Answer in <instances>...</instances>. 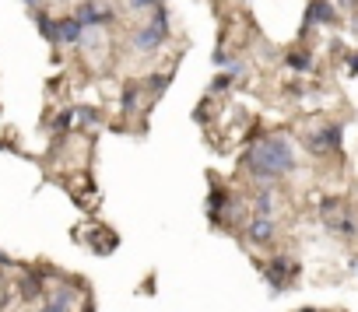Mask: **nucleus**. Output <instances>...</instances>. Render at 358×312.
I'll list each match as a JSON object with an SVG mask.
<instances>
[{"mask_svg": "<svg viewBox=\"0 0 358 312\" xmlns=\"http://www.w3.org/2000/svg\"><path fill=\"white\" fill-rule=\"evenodd\" d=\"M243 165L260 186H271L274 179L295 172V147L285 137H263L250 144V151L243 154Z\"/></svg>", "mask_w": 358, "mask_h": 312, "instance_id": "1", "label": "nucleus"}, {"mask_svg": "<svg viewBox=\"0 0 358 312\" xmlns=\"http://www.w3.org/2000/svg\"><path fill=\"white\" fill-rule=\"evenodd\" d=\"M320 217H323V225L331 228L334 235H341V239H351V235L358 232V221H355L351 207H344L341 200H326V204L320 207Z\"/></svg>", "mask_w": 358, "mask_h": 312, "instance_id": "2", "label": "nucleus"}, {"mask_svg": "<svg viewBox=\"0 0 358 312\" xmlns=\"http://www.w3.org/2000/svg\"><path fill=\"white\" fill-rule=\"evenodd\" d=\"M260 274H263V280H267V288H271L274 295H281V291L288 288V280L298 277V263H295L291 256H274V260L260 263Z\"/></svg>", "mask_w": 358, "mask_h": 312, "instance_id": "3", "label": "nucleus"}, {"mask_svg": "<svg viewBox=\"0 0 358 312\" xmlns=\"http://www.w3.org/2000/svg\"><path fill=\"white\" fill-rule=\"evenodd\" d=\"M165 32H169V28H162V25H144V28H137V32H134L130 46H134L137 53H155V49L162 46Z\"/></svg>", "mask_w": 358, "mask_h": 312, "instance_id": "4", "label": "nucleus"}, {"mask_svg": "<svg viewBox=\"0 0 358 312\" xmlns=\"http://www.w3.org/2000/svg\"><path fill=\"white\" fill-rule=\"evenodd\" d=\"M278 235V225H274V217H253V221L246 225V239L253 245H267Z\"/></svg>", "mask_w": 358, "mask_h": 312, "instance_id": "5", "label": "nucleus"}, {"mask_svg": "<svg viewBox=\"0 0 358 312\" xmlns=\"http://www.w3.org/2000/svg\"><path fill=\"white\" fill-rule=\"evenodd\" d=\"M84 28H102V25H109L112 21V11H106V8H95V4H88V0H84V4L77 8V14H74Z\"/></svg>", "mask_w": 358, "mask_h": 312, "instance_id": "6", "label": "nucleus"}, {"mask_svg": "<svg viewBox=\"0 0 358 312\" xmlns=\"http://www.w3.org/2000/svg\"><path fill=\"white\" fill-rule=\"evenodd\" d=\"M334 4H326V0H313L306 8V18H302V28H313V25H331L334 21Z\"/></svg>", "mask_w": 358, "mask_h": 312, "instance_id": "7", "label": "nucleus"}, {"mask_svg": "<svg viewBox=\"0 0 358 312\" xmlns=\"http://www.w3.org/2000/svg\"><path fill=\"white\" fill-rule=\"evenodd\" d=\"M309 147H313L316 154H323V151H334V147H341V123H331V127H326V130L313 134V137H309Z\"/></svg>", "mask_w": 358, "mask_h": 312, "instance_id": "8", "label": "nucleus"}, {"mask_svg": "<svg viewBox=\"0 0 358 312\" xmlns=\"http://www.w3.org/2000/svg\"><path fill=\"white\" fill-rule=\"evenodd\" d=\"M225 207H228V193H225V190H218V186L211 182V197H207V217H211V225H218L222 217L228 214Z\"/></svg>", "mask_w": 358, "mask_h": 312, "instance_id": "9", "label": "nucleus"}, {"mask_svg": "<svg viewBox=\"0 0 358 312\" xmlns=\"http://www.w3.org/2000/svg\"><path fill=\"white\" fill-rule=\"evenodd\" d=\"M60 21V43H67V46H81L84 39V25L77 18H56Z\"/></svg>", "mask_w": 358, "mask_h": 312, "instance_id": "10", "label": "nucleus"}, {"mask_svg": "<svg viewBox=\"0 0 358 312\" xmlns=\"http://www.w3.org/2000/svg\"><path fill=\"white\" fill-rule=\"evenodd\" d=\"M18 295H21L25 302H36V298L43 295V274H39V270H28V274L21 277V285H18Z\"/></svg>", "mask_w": 358, "mask_h": 312, "instance_id": "11", "label": "nucleus"}, {"mask_svg": "<svg viewBox=\"0 0 358 312\" xmlns=\"http://www.w3.org/2000/svg\"><path fill=\"white\" fill-rule=\"evenodd\" d=\"M36 25H39V32H43L46 43H53V46L60 43V21L56 18H49L46 11H36Z\"/></svg>", "mask_w": 358, "mask_h": 312, "instance_id": "12", "label": "nucleus"}, {"mask_svg": "<svg viewBox=\"0 0 358 312\" xmlns=\"http://www.w3.org/2000/svg\"><path fill=\"white\" fill-rule=\"evenodd\" d=\"M253 211H256V217H271L274 214V190H271V186H260V190H256Z\"/></svg>", "mask_w": 358, "mask_h": 312, "instance_id": "13", "label": "nucleus"}, {"mask_svg": "<svg viewBox=\"0 0 358 312\" xmlns=\"http://www.w3.org/2000/svg\"><path fill=\"white\" fill-rule=\"evenodd\" d=\"M74 298H77V291L71 288V285H60V288H53V305H64V309H71L74 305Z\"/></svg>", "mask_w": 358, "mask_h": 312, "instance_id": "14", "label": "nucleus"}, {"mask_svg": "<svg viewBox=\"0 0 358 312\" xmlns=\"http://www.w3.org/2000/svg\"><path fill=\"white\" fill-rule=\"evenodd\" d=\"M74 119H77V112H74V109H64V112H60V116L53 119V130H56V134L71 130V123H74Z\"/></svg>", "mask_w": 358, "mask_h": 312, "instance_id": "15", "label": "nucleus"}, {"mask_svg": "<svg viewBox=\"0 0 358 312\" xmlns=\"http://www.w3.org/2000/svg\"><path fill=\"white\" fill-rule=\"evenodd\" d=\"M285 64H288L291 71H309V67H313V60H309L306 53H288V60H285Z\"/></svg>", "mask_w": 358, "mask_h": 312, "instance_id": "16", "label": "nucleus"}, {"mask_svg": "<svg viewBox=\"0 0 358 312\" xmlns=\"http://www.w3.org/2000/svg\"><path fill=\"white\" fill-rule=\"evenodd\" d=\"M77 119L84 123V127H95V123H99V112H95L92 106H81V109H77Z\"/></svg>", "mask_w": 358, "mask_h": 312, "instance_id": "17", "label": "nucleus"}, {"mask_svg": "<svg viewBox=\"0 0 358 312\" xmlns=\"http://www.w3.org/2000/svg\"><path fill=\"white\" fill-rule=\"evenodd\" d=\"M228 84H232V74H228V71H225V74H218V77L211 81V95H215V91H225Z\"/></svg>", "mask_w": 358, "mask_h": 312, "instance_id": "18", "label": "nucleus"}, {"mask_svg": "<svg viewBox=\"0 0 358 312\" xmlns=\"http://www.w3.org/2000/svg\"><path fill=\"white\" fill-rule=\"evenodd\" d=\"M134 106H137V88H127L123 91V112H134Z\"/></svg>", "mask_w": 358, "mask_h": 312, "instance_id": "19", "label": "nucleus"}, {"mask_svg": "<svg viewBox=\"0 0 358 312\" xmlns=\"http://www.w3.org/2000/svg\"><path fill=\"white\" fill-rule=\"evenodd\" d=\"M211 60H215V67H232V60H228V53H225L222 46L211 53Z\"/></svg>", "mask_w": 358, "mask_h": 312, "instance_id": "20", "label": "nucleus"}, {"mask_svg": "<svg viewBox=\"0 0 358 312\" xmlns=\"http://www.w3.org/2000/svg\"><path fill=\"white\" fill-rule=\"evenodd\" d=\"M130 8H134V11H147V8H152V11H155L158 0H130Z\"/></svg>", "mask_w": 358, "mask_h": 312, "instance_id": "21", "label": "nucleus"}, {"mask_svg": "<svg viewBox=\"0 0 358 312\" xmlns=\"http://www.w3.org/2000/svg\"><path fill=\"white\" fill-rule=\"evenodd\" d=\"M152 25H162V28H169V14H165V8H155V18H152Z\"/></svg>", "mask_w": 358, "mask_h": 312, "instance_id": "22", "label": "nucleus"}, {"mask_svg": "<svg viewBox=\"0 0 358 312\" xmlns=\"http://www.w3.org/2000/svg\"><path fill=\"white\" fill-rule=\"evenodd\" d=\"M39 312H71V309H64V305H53V302H46Z\"/></svg>", "mask_w": 358, "mask_h": 312, "instance_id": "23", "label": "nucleus"}, {"mask_svg": "<svg viewBox=\"0 0 358 312\" xmlns=\"http://www.w3.org/2000/svg\"><path fill=\"white\" fill-rule=\"evenodd\" d=\"M348 71H351V74H358V56H351V60H348Z\"/></svg>", "mask_w": 358, "mask_h": 312, "instance_id": "24", "label": "nucleus"}, {"mask_svg": "<svg viewBox=\"0 0 358 312\" xmlns=\"http://www.w3.org/2000/svg\"><path fill=\"white\" fill-rule=\"evenodd\" d=\"M4 267H11V260H8L4 253H0V270H4Z\"/></svg>", "mask_w": 358, "mask_h": 312, "instance_id": "25", "label": "nucleus"}, {"mask_svg": "<svg viewBox=\"0 0 358 312\" xmlns=\"http://www.w3.org/2000/svg\"><path fill=\"white\" fill-rule=\"evenodd\" d=\"M25 4H28V8H39V0H25Z\"/></svg>", "mask_w": 358, "mask_h": 312, "instance_id": "26", "label": "nucleus"}, {"mask_svg": "<svg viewBox=\"0 0 358 312\" xmlns=\"http://www.w3.org/2000/svg\"><path fill=\"white\" fill-rule=\"evenodd\" d=\"M351 270H355V274H358V256H355V260H351Z\"/></svg>", "mask_w": 358, "mask_h": 312, "instance_id": "27", "label": "nucleus"}, {"mask_svg": "<svg viewBox=\"0 0 358 312\" xmlns=\"http://www.w3.org/2000/svg\"><path fill=\"white\" fill-rule=\"evenodd\" d=\"M84 312H95V305H92V302H88V305H84Z\"/></svg>", "mask_w": 358, "mask_h": 312, "instance_id": "28", "label": "nucleus"}, {"mask_svg": "<svg viewBox=\"0 0 358 312\" xmlns=\"http://www.w3.org/2000/svg\"><path fill=\"white\" fill-rule=\"evenodd\" d=\"M81 4H84V0H81Z\"/></svg>", "mask_w": 358, "mask_h": 312, "instance_id": "29", "label": "nucleus"}]
</instances>
